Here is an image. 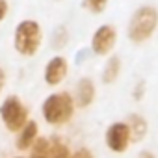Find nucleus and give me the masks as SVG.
Wrapping results in <instances>:
<instances>
[{
  "label": "nucleus",
  "instance_id": "nucleus-1",
  "mask_svg": "<svg viewBox=\"0 0 158 158\" xmlns=\"http://www.w3.org/2000/svg\"><path fill=\"white\" fill-rule=\"evenodd\" d=\"M39 114L48 127L60 128V127L69 125L76 114V104H74L73 93L67 89H56V91L48 93L41 101Z\"/></svg>",
  "mask_w": 158,
  "mask_h": 158
},
{
  "label": "nucleus",
  "instance_id": "nucleus-2",
  "mask_svg": "<svg viewBox=\"0 0 158 158\" xmlns=\"http://www.w3.org/2000/svg\"><path fill=\"white\" fill-rule=\"evenodd\" d=\"M158 30V8L152 4L138 6L127 23V39L134 45H143L154 37Z\"/></svg>",
  "mask_w": 158,
  "mask_h": 158
},
{
  "label": "nucleus",
  "instance_id": "nucleus-3",
  "mask_svg": "<svg viewBox=\"0 0 158 158\" xmlns=\"http://www.w3.org/2000/svg\"><path fill=\"white\" fill-rule=\"evenodd\" d=\"M43 39H45V34H43L41 23L35 19H23L13 28L11 45L21 58H34L39 54L43 47Z\"/></svg>",
  "mask_w": 158,
  "mask_h": 158
},
{
  "label": "nucleus",
  "instance_id": "nucleus-4",
  "mask_svg": "<svg viewBox=\"0 0 158 158\" xmlns=\"http://www.w3.org/2000/svg\"><path fill=\"white\" fill-rule=\"evenodd\" d=\"M28 119H30V110L19 95L11 93L2 99V102H0V123L4 125L8 132L17 134L26 125Z\"/></svg>",
  "mask_w": 158,
  "mask_h": 158
},
{
  "label": "nucleus",
  "instance_id": "nucleus-5",
  "mask_svg": "<svg viewBox=\"0 0 158 158\" xmlns=\"http://www.w3.org/2000/svg\"><path fill=\"white\" fill-rule=\"evenodd\" d=\"M104 145L114 154H123V152H127L130 149L132 136H130V128H128L125 119L112 121L104 128Z\"/></svg>",
  "mask_w": 158,
  "mask_h": 158
},
{
  "label": "nucleus",
  "instance_id": "nucleus-6",
  "mask_svg": "<svg viewBox=\"0 0 158 158\" xmlns=\"http://www.w3.org/2000/svg\"><path fill=\"white\" fill-rule=\"evenodd\" d=\"M117 28L114 24H101L93 30L91 39H89V50L95 56L106 58L114 52L117 45Z\"/></svg>",
  "mask_w": 158,
  "mask_h": 158
},
{
  "label": "nucleus",
  "instance_id": "nucleus-7",
  "mask_svg": "<svg viewBox=\"0 0 158 158\" xmlns=\"http://www.w3.org/2000/svg\"><path fill=\"white\" fill-rule=\"evenodd\" d=\"M69 71H71L69 60L63 54H54L52 58L47 60V63L43 67V82H45V86L56 89L58 86H61L67 80Z\"/></svg>",
  "mask_w": 158,
  "mask_h": 158
},
{
  "label": "nucleus",
  "instance_id": "nucleus-8",
  "mask_svg": "<svg viewBox=\"0 0 158 158\" xmlns=\"http://www.w3.org/2000/svg\"><path fill=\"white\" fill-rule=\"evenodd\" d=\"M73 99H74L76 110H86V108L93 106V102L97 99V84L91 76H80L76 80Z\"/></svg>",
  "mask_w": 158,
  "mask_h": 158
},
{
  "label": "nucleus",
  "instance_id": "nucleus-9",
  "mask_svg": "<svg viewBox=\"0 0 158 158\" xmlns=\"http://www.w3.org/2000/svg\"><path fill=\"white\" fill-rule=\"evenodd\" d=\"M41 136V127L35 119H28L26 125L15 134V149L19 152H28V149L32 147V143Z\"/></svg>",
  "mask_w": 158,
  "mask_h": 158
},
{
  "label": "nucleus",
  "instance_id": "nucleus-10",
  "mask_svg": "<svg viewBox=\"0 0 158 158\" xmlns=\"http://www.w3.org/2000/svg\"><path fill=\"white\" fill-rule=\"evenodd\" d=\"M123 73V60L117 54L106 56V61L101 69V82L104 86H114Z\"/></svg>",
  "mask_w": 158,
  "mask_h": 158
},
{
  "label": "nucleus",
  "instance_id": "nucleus-11",
  "mask_svg": "<svg viewBox=\"0 0 158 158\" xmlns=\"http://www.w3.org/2000/svg\"><path fill=\"white\" fill-rule=\"evenodd\" d=\"M125 121H127V125L130 128L132 143H139V141H143L147 138V134H149V121L141 114H130Z\"/></svg>",
  "mask_w": 158,
  "mask_h": 158
},
{
  "label": "nucleus",
  "instance_id": "nucleus-12",
  "mask_svg": "<svg viewBox=\"0 0 158 158\" xmlns=\"http://www.w3.org/2000/svg\"><path fill=\"white\" fill-rule=\"evenodd\" d=\"M69 41H71V32H69V28H67L65 24H58V26L52 30L50 39H48L50 47H52L56 52H61V50L69 45Z\"/></svg>",
  "mask_w": 158,
  "mask_h": 158
},
{
  "label": "nucleus",
  "instance_id": "nucleus-13",
  "mask_svg": "<svg viewBox=\"0 0 158 158\" xmlns=\"http://www.w3.org/2000/svg\"><path fill=\"white\" fill-rule=\"evenodd\" d=\"M28 158H50V138L39 136L28 149Z\"/></svg>",
  "mask_w": 158,
  "mask_h": 158
},
{
  "label": "nucleus",
  "instance_id": "nucleus-14",
  "mask_svg": "<svg viewBox=\"0 0 158 158\" xmlns=\"http://www.w3.org/2000/svg\"><path fill=\"white\" fill-rule=\"evenodd\" d=\"M73 151L69 143L60 136H50V158H71Z\"/></svg>",
  "mask_w": 158,
  "mask_h": 158
},
{
  "label": "nucleus",
  "instance_id": "nucleus-15",
  "mask_svg": "<svg viewBox=\"0 0 158 158\" xmlns=\"http://www.w3.org/2000/svg\"><path fill=\"white\" fill-rule=\"evenodd\" d=\"M110 0H82V8L91 15H101L108 8Z\"/></svg>",
  "mask_w": 158,
  "mask_h": 158
},
{
  "label": "nucleus",
  "instance_id": "nucleus-16",
  "mask_svg": "<svg viewBox=\"0 0 158 158\" xmlns=\"http://www.w3.org/2000/svg\"><path fill=\"white\" fill-rule=\"evenodd\" d=\"M130 95H132V99H134L136 102L143 101V99H145V95H147V82H145V80H138V82L132 86Z\"/></svg>",
  "mask_w": 158,
  "mask_h": 158
},
{
  "label": "nucleus",
  "instance_id": "nucleus-17",
  "mask_svg": "<svg viewBox=\"0 0 158 158\" xmlns=\"http://www.w3.org/2000/svg\"><path fill=\"white\" fill-rule=\"evenodd\" d=\"M71 158H95V154H93L88 147H78L76 151H73Z\"/></svg>",
  "mask_w": 158,
  "mask_h": 158
},
{
  "label": "nucleus",
  "instance_id": "nucleus-18",
  "mask_svg": "<svg viewBox=\"0 0 158 158\" xmlns=\"http://www.w3.org/2000/svg\"><path fill=\"white\" fill-rule=\"evenodd\" d=\"M10 10H11V8H10V2H8V0H0V24L8 19Z\"/></svg>",
  "mask_w": 158,
  "mask_h": 158
},
{
  "label": "nucleus",
  "instance_id": "nucleus-19",
  "mask_svg": "<svg viewBox=\"0 0 158 158\" xmlns=\"http://www.w3.org/2000/svg\"><path fill=\"white\" fill-rule=\"evenodd\" d=\"M6 84H8V74H6V69H4L2 65H0V95L4 93Z\"/></svg>",
  "mask_w": 158,
  "mask_h": 158
},
{
  "label": "nucleus",
  "instance_id": "nucleus-20",
  "mask_svg": "<svg viewBox=\"0 0 158 158\" xmlns=\"http://www.w3.org/2000/svg\"><path fill=\"white\" fill-rule=\"evenodd\" d=\"M136 158H158V156H156V152H152L151 149H143V151H139V152L136 154Z\"/></svg>",
  "mask_w": 158,
  "mask_h": 158
},
{
  "label": "nucleus",
  "instance_id": "nucleus-21",
  "mask_svg": "<svg viewBox=\"0 0 158 158\" xmlns=\"http://www.w3.org/2000/svg\"><path fill=\"white\" fill-rule=\"evenodd\" d=\"M13 158H28V156H24V154H17V156H13Z\"/></svg>",
  "mask_w": 158,
  "mask_h": 158
},
{
  "label": "nucleus",
  "instance_id": "nucleus-22",
  "mask_svg": "<svg viewBox=\"0 0 158 158\" xmlns=\"http://www.w3.org/2000/svg\"><path fill=\"white\" fill-rule=\"evenodd\" d=\"M54 2H61V0H54Z\"/></svg>",
  "mask_w": 158,
  "mask_h": 158
}]
</instances>
